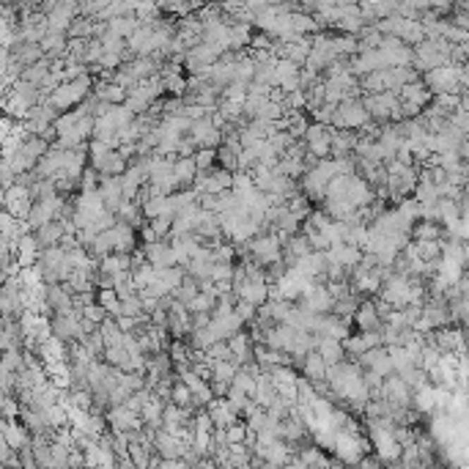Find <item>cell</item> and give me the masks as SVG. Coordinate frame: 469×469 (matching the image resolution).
<instances>
[{
    "label": "cell",
    "mask_w": 469,
    "mask_h": 469,
    "mask_svg": "<svg viewBox=\"0 0 469 469\" xmlns=\"http://www.w3.org/2000/svg\"><path fill=\"white\" fill-rule=\"evenodd\" d=\"M420 83L428 88L431 97H439V94L467 97V69L456 66V63H447V66H439L434 72L420 74Z\"/></svg>",
    "instance_id": "1"
},
{
    "label": "cell",
    "mask_w": 469,
    "mask_h": 469,
    "mask_svg": "<svg viewBox=\"0 0 469 469\" xmlns=\"http://www.w3.org/2000/svg\"><path fill=\"white\" fill-rule=\"evenodd\" d=\"M91 85H94V77L83 74V77H77L72 83H61L44 102L52 110H72L74 104H80V102H85L91 97Z\"/></svg>",
    "instance_id": "2"
},
{
    "label": "cell",
    "mask_w": 469,
    "mask_h": 469,
    "mask_svg": "<svg viewBox=\"0 0 469 469\" xmlns=\"http://www.w3.org/2000/svg\"><path fill=\"white\" fill-rule=\"evenodd\" d=\"M370 118L363 107L360 99H348L335 104V116H332V129H348V132H357L363 126H368Z\"/></svg>",
    "instance_id": "3"
},
{
    "label": "cell",
    "mask_w": 469,
    "mask_h": 469,
    "mask_svg": "<svg viewBox=\"0 0 469 469\" xmlns=\"http://www.w3.org/2000/svg\"><path fill=\"white\" fill-rule=\"evenodd\" d=\"M360 102H363V107H365L370 121L379 123V126L390 123V116H393L395 107H398V97L390 94V91H384V94H365Z\"/></svg>",
    "instance_id": "4"
},
{
    "label": "cell",
    "mask_w": 469,
    "mask_h": 469,
    "mask_svg": "<svg viewBox=\"0 0 469 469\" xmlns=\"http://www.w3.org/2000/svg\"><path fill=\"white\" fill-rule=\"evenodd\" d=\"M140 255L148 267L154 269H171V267H178L176 264V255L171 250V242H151V245H140Z\"/></svg>",
    "instance_id": "5"
},
{
    "label": "cell",
    "mask_w": 469,
    "mask_h": 469,
    "mask_svg": "<svg viewBox=\"0 0 469 469\" xmlns=\"http://www.w3.org/2000/svg\"><path fill=\"white\" fill-rule=\"evenodd\" d=\"M107 425L113 428V434H129V431H140L143 428V420L138 412H129L126 406H116V409H107Z\"/></svg>",
    "instance_id": "6"
},
{
    "label": "cell",
    "mask_w": 469,
    "mask_h": 469,
    "mask_svg": "<svg viewBox=\"0 0 469 469\" xmlns=\"http://www.w3.org/2000/svg\"><path fill=\"white\" fill-rule=\"evenodd\" d=\"M206 415H209V420H212V425L217 428V431H225L228 425H233L236 420H239V412L225 401V398H212L209 401V406L203 409Z\"/></svg>",
    "instance_id": "7"
},
{
    "label": "cell",
    "mask_w": 469,
    "mask_h": 469,
    "mask_svg": "<svg viewBox=\"0 0 469 469\" xmlns=\"http://www.w3.org/2000/svg\"><path fill=\"white\" fill-rule=\"evenodd\" d=\"M63 225L58 220L47 222V225H42L39 231H33V242H36V247H39V252L42 250H49V247H58L61 245V239H63Z\"/></svg>",
    "instance_id": "8"
},
{
    "label": "cell",
    "mask_w": 469,
    "mask_h": 469,
    "mask_svg": "<svg viewBox=\"0 0 469 469\" xmlns=\"http://www.w3.org/2000/svg\"><path fill=\"white\" fill-rule=\"evenodd\" d=\"M351 324H357L360 332H379V329L384 327L382 319L376 316V310H373V299H370V302H360L357 313L351 316Z\"/></svg>",
    "instance_id": "9"
},
{
    "label": "cell",
    "mask_w": 469,
    "mask_h": 469,
    "mask_svg": "<svg viewBox=\"0 0 469 469\" xmlns=\"http://www.w3.org/2000/svg\"><path fill=\"white\" fill-rule=\"evenodd\" d=\"M316 338H319V335H316ZM316 354H319L324 363H327V368H329V365H338V363H343L346 360L343 343H341V341H335V338H319V343H316Z\"/></svg>",
    "instance_id": "10"
},
{
    "label": "cell",
    "mask_w": 469,
    "mask_h": 469,
    "mask_svg": "<svg viewBox=\"0 0 469 469\" xmlns=\"http://www.w3.org/2000/svg\"><path fill=\"white\" fill-rule=\"evenodd\" d=\"M395 97H398V102H403V104H412V107H420V110H422V107L431 102L428 88H425L420 80H418V83H409V85H403V88H401Z\"/></svg>",
    "instance_id": "11"
},
{
    "label": "cell",
    "mask_w": 469,
    "mask_h": 469,
    "mask_svg": "<svg viewBox=\"0 0 469 469\" xmlns=\"http://www.w3.org/2000/svg\"><path fill=\"white\" fill-rule=\"evenodd\" d=\"M299 370L305 373L302 379H307L310 384H316V382H324V376H327V363L321 360L316 351H310V354H305V357H302Z\"/></svg>",
    "instance_id": "12"
},
{
    "label": "cell",
    "mask_w": 469,
    "mask_h": 469,
    "mask_svg": "<svg viewBox=\"0 0 469 469\" xmlns=\"http://www.w3.org/2000/svg\"><path fill=\"white\" fill-rule=\"evenodd\" d=\"M197 168L195 162H193V157H176V162H173V178L178 184V190H190V184H193Z\"/></svg>",
    "instance_id": "13"
},
{
    "label": "cell",
    "mask_w": 469,
    "mask_h": 469,
    "mask_svg": "<svg viewBox=\"0 0 469 469\" xmlns=\"http://www.w3.org/2000/svg\"><path fill=\"white\" fill-rule=\"evenodd\" d=\"M121 272H132V255L123 252H110L99 261V274H121Z\"/></svg>",
    "instance_id": "14"
},
{
    "label": "cell",
    "mask_w": 469,
    "mask_h": 469,
    "mask_svg": "<svg viewBox=\"0 0 469 469\" xmlns=\"http://www.w3.org/2000/svg\"><path fill=\"white\" fill-rule=\"evenodd\" d=\"M214 305H217V296L214 294H200V291H197V296H193L184 307H187V313H190V316H195V313H212V310H214Z\"/></svg>",
    "instance_id": "15"
},
{
    "label": "cell",
    "mask_w": 469,
    "mask_h": 469,
    "mask_svg": "<svg viewBox=\"0 0 469 469\" xmlns=\"http://www.w3.org/2000/svg\"><path fill=\"white\" fill-rule=\"evenodd\" d=\"M236 373H239V365H233L231 360H225V363H212V379H214V382L231 384Z\"/></svg>",
    "instance_id": "16"
},
{
    "label": "cell",
    "mask_w": 469,
    "mask_h": 469,
    "mask_svg": "<svg viewBox=\"0 0 469 469\" xmlns=\"http://www.w3.org/2000/svg\"><path fill=\"white\" fill-rule=\"evenodd\" d=\"M171 296L176 299V302L187 305V302H190L193 296H197V280H193V277H184V280H181V283H178V286L173 288Z\"/></svg>",
    "instance_id": "17"
},
{
    "label": "cell",
    "mask_w": 469,
    "mask_h": 469,
    "mask_svg": "<svg viewBox=\"0 0 469 469\" xmlns=\"http://www.w3.org/2000/svg\"><path fill=\"white\" fill-rule=\"evenodd\" d=\"M171 225H173V217H168V214L148 220V228H151V233L157 236V242H168V236H171Z\"/></svg>",
    "instance_id": "18"
},
{
    "label": "cell",
    "mask_w": 469,
    "mask_h": 469,
    "mask_svg": "<svg viewBox=\"0 0 469 469\" xmlns=\"http://www.w3.org/2000/svg\"><path fill=\"white\" fill-rule=\"evenodd\" d=\"M126 316V319H143V307H140V299L132 296V299H123L118 302V310H116V319Z\"/></svg>",
    "instance_id": "19"
},
{
    "label": "cell",
    "mask_w": 469,
    "mask_h": 469,
    "mask_svg": "<svg viewBox=\"0 0 469 469\" xmlns=\"http://www.w3.org/2000/svg\"><path fill=\"white\" fill-rule=\"evenodd\" d=\"M193 162H195L197 173H206L214 168V151L212 148H197L193 154Z\"/></svg>",
    "instance_id": "20"
},
{
    "label": "cell",
    "mask_w": 469,
    "mask_h": 469,
    "mask_svg": "<svg viewBox=\"0 0 469 469\" xmlns=\"http://www.w3.org/2000/svg\"><path fill=\"white\" fill-rule=\"evenodd\" d=\"M231 274H233V264H212L209 283H231Z\"/></svg>",
    "instance_id": "21"
},
{
    "label": "cell",
    "mask_w": 469,
    "mask_h": 469,
    "mask_svg": "<svg viewBox=\"0 0 469 469\" xmlns=\"http://www.w3.org/2000/svg\"><path fill=\"white\" fill-rule=\"evenodd\" d=\"M80 316H83V319L85 321H91V324H102V321L107 319V313H104V307H99L97 302H94V305H88V307H83V310H80Z\"/></svg>",
    "instance_id": "22"
},
{
    "label": "cell",
    "mask_w": 469,
    "mask_h": 469,
    "mask_svg": "<svg viewBox=\"0 0 469 469\" xmlns=\"http://www.w3.org/2000/svg\"><path fill=\"white\" fill-rule=\"evenodd\" d=\"M357 469H382V464H379V458H363V461H357Z\"/></svg>",
    "instance_id": "23"
}]
</instances>
